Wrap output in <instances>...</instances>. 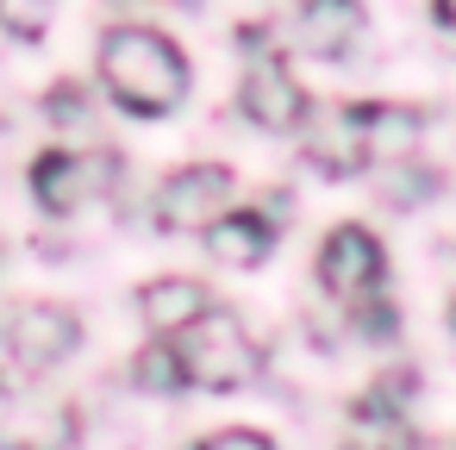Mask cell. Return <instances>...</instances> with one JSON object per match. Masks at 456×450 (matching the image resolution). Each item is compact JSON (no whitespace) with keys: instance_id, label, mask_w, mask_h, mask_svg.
<instances>
[{"instance_id":"cell-14","label":"cell","mask_w":456,"mask_h":450,"mask_svg":"<svg viewBox=\"0 0 456 450\" xmlns=\"http://www.w3.org/2000/svg\"><path fill=\"white\" fill-rule=\"evenodd\" d=\"M362 119H369V163L412 157V144L425 132V113L419 107H394V101H362Z\"/></svg>"},{"instance_id":"cell-17","label":"cell","mask_w":456,"mask_h":450,"mask_svg":"<svg viewBox=\"0 0 456 450\" xmlns=\"http://www.w3.org/2000/svg\"><path fill=\"white\" fill-rule=\"evenodd\" d=\"M51 113H63V119H76V113H82V94H76V88H63V94H51Z\"/></svg>"},{"instance_id":"cell-5","label":"cell","mask_w":456,"mask_h":450,"mask_svg":"<svg viewBox=\"0 0 456 450\" xmlns=\"http://www.w3.org/2000/svg\"><path fill=\"white\" fill-rule=\"evenodd\" d=\"M381 275H387V257H381V238L369 225L325 232V244H319V288L325 294H338L344 307H362L381 294Z\"/></svg>"},{"instance_id":"cell-16","label":"cell","mask_w":456,"mask_h":450,"mask_svg":"<svg viewBox=\"0 0 456 450\" xmlns=\"http://www.w3.org/2000/svg\"><path fill=\"white\" fill-rule=\"evenodd\" d=\"M194 450H275V438H263V431H213Z\"/></svg>"},{"instance_id":"cell-15","label":"cell","mask_w":456,"mask_h":450,"mask_svg":"<svg viewBox=\"0 0 456 450\" xmlns=\"http://www.w3.org/2000/svg\"><path fill=\"white\" fill-rule=\"evenodd\" d=\"M138 388H157V394H175L182 388V369H175V350H169V338H151L144 350H138Z\"/></svg>"},{"instance_id":"cell-1","label":"cell","mask_w":456,"mask_h":450,"mask_svg":"<svg viewBox=\"0 0 456 450\" xmlns=\"http://www.w3.org/2000/svg\"><path fill=\"white\" fill-rule=\"evenodd\" d=\"M101 76H107V94L138 113V119H163L182 107L188 94V57L175 51V38L151 32V26H119L107 32L101 45Z\"/></svg>"},{"instance_id":"cell-12","label":"cell","mask_w":456,"mask_h":450,"mask_svg":"<svg viewBox=\"0 0 456 450\" xmlns=\"http://www.w3.org/2000/svg\"><path fill=\"white\" fill-rule=\"evenodd\" d=\"M263 207H269V213L225 207V213L207 225V238H213V250H219L225 263H263V257H269V244H275V219H281V194H269Z\"/></svg>"},{"instance_id":"cell-10","label":"cell","mask_w":456,"mask_h":450,"mask_svg":"<svg viewBox=\"0 0 456 450\" xmlns=\"http://www.w3.org/2000/svg\"><path fill=\"white\" fill-rule=\"evenodd\" d=\"M394 394H400V375H387L362 400H350L344 450H412V425H406V406H394Z\"/></svg>"},{"instance_id":"cell-8","label":"cell","mask_w":456,"mask_h":450,"mask_svg":"<svg viewBox=\"0 0 456 450\" xmlns=\"http://www.w3.org/2000/svg\"><path fill=\"white\" fill-rule=\"evenodd\" d=\"M82 419L69 400H32L26 394H0V450H76Z\"/></svg>"},{"instance_id":"cell-18","label":"cell","mask_w":456,"mask_h":450,"mask_svg":"<svg viewBox=\"0 0 456 450\" xmlns=\"http://www.w3.org/2000/svg\"><path fill=\"white\" fill-rule=\"evenodd\" d=\"M431 13H437V26L450 32V20H456V0H437V7H431Z\"/></svg>"},{"instance_id":"cell-3","label":"cell","mask_w":456,"mask_h":450,"mask_svg":"<svg viewBox=\"0 0 456 450\" xmlns=\"http://www.w3.org/2000/svg\"><path fill=\"white\" fill-rule=\"evenodd\" d=\"M82 344V319L51 300H26L20 313L0 319V394L38 388L69 350Z\"/></svg>"},{"instance_id":"cell-7","label":"cell","mask_w":456,"mask_h":450,"mask_svg":"<svg viewBox=\"0 0 456 450\" xmlns=\"http://www.w3.org/2000/svg\"><path fill=\"white\" fill-rule=\"evenodd\" d=\"M232 207V169L225 163H188L157 188V225L163 232H207Z\"/></svg>"},{"instance_id":"cell-13","label":"cell","mask_w":456,"mask_h":450,"mask_svg":"<svg viewBox=\"0 0 456 450\" xmlns=\"http://www.w3.org/2000/svg\"><path fill=\"white\" fill-rule=\"evenodd\" d=\"M207 307H213V294H207L194 275H163V282L138 288V313H144L151 338H175V331H182V325H194Z\"/></svg>"},{"instance_id":"cell-19","label":"cell","mask_w":456,"mask_h":450,"mask_svg":"<svg viewBox=\"0 0 456 450\" xmlns=\"http://www.w3.org/2000/svg\"><path fill=\"white\" fill-rule=\"evenodd\" d=\"M169 7H188V0H169Z\"/></svg>"},{"instance_id":"cell-4","label":"cell","mask_w":456,"mask_h":450,"mask_svg":"<svg viewBox=\"0 0 456 450\" xmlns=\"http://www.w3.org/2000/svg\"><path fill=\"white\" fill-rule=\"evenodd\" d=\"M238 107H244V119L250 126H263V132H300V119H306V88L294 82V70H288V57L281 51H269V45H256L250 57H244V88H238Z\"/></svg>"},{"instance_id":"cell-9","label":"cell","mask_w":456,"mask_h":450,"mask_svg":"<svg viewBox=\"0 0 456 450\" xmlns=\"http://www.w3.org/2000/svg\"><path fill=\"white\" fill-rule=\"evenodd\" d=\"M306 157L325 176H356L369 169V119L362 107H306Z\"/></svg>"},{"instance_id":"cell-6","label":"cell","mask_w":456,"mask_h":450,"mask_svg":"<svg viewBox=\"0 0 456 450\" xmlns=\"http://www.w3.org/2000/svg\"><path fill=\"white\" fill-rule=\"evenodd\" d=\"M119 182L113 151H45L32 163V194L45 213H76L88 194H107Z\"/></svg>"},{"instance_id":"cell-11","label":"cell","mask_w":456,"mask_h":450,"mask_svg":"<svg viewBox=\"0 0 456 450\" xmlns=\"http://www.w3.org/2000/svg\"><path fill=\"white\" fill-rule=\"evenodd\" d=\"M300 51L319 63H344V51L362 38V0H300L294 7Z\"/></svg>"},{"instance_id":"cell-2","label":"cell","mask_w":456,"mask_h":450,"mask_svg":"<svg viewBox=\"0 0 456 450\" xmlns=\"http://www.w3.org/2000/svg\"><path fill=\"white\" fill-rule=\"evenodd\" d=\"M169 350H175L182 388H213V394H225V388L256 381V369H263L256 338H250L244 319H238L232 307H219V300H213L194 325H182V331L169 338Z\"/></svg>"}]
</instances>
